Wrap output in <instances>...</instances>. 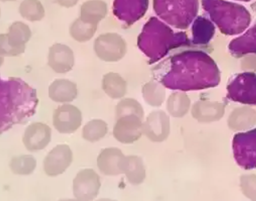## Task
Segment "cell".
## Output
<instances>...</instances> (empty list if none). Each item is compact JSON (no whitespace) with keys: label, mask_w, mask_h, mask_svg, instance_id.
Returning <instances> with one entry per match:
<instances>
[{"label":"cell","mask_w":256,"mask_h":201,"mask_svg":"<svg viewBox=\"0 0 256 201\" xmlns=\"http://www.w3.org/2000/svg\"><path fill=\"white\" fill-rule=\"evenodd\" d=\"M36 90L19 78L1 82V132L23 123L36 112Z\"/></svg>","instance_id":"obj_1"},{"label":"cell","mask_w":256,"mask_h":201,"mask_svg":"<svg viewBox=\"0 0 256 201\" xmlns=\"http://www.w3.org/2000/svg\"><path fill=\"white\" fill-rule=\"evenodd\" d=\"M235 156L240 166L246 170L256 168V128L238 134L234 140Z\"/></svg>","instance_id":"obj_2"},{"label":"cell","mask_w":256,"mask_h":201,"mask_svg":"<svg viewBox=\"0 0 256 201\" xmlns=\"http://www.w3.org/2000/svg\"><path fill=\"white\" fill-rule=\"evenodd\" d=\"M100 186V176L94 170H82L74 180V195L79 200H92L98 197Z\"/></svg>","instance_id":"obj_3"},{"label":"cell","mask_w":256,"mask_h":201,"mask_svg":"<svg viewBox=\"0 0 256 201\" xmlns=\"http://www.w3.org/2000/svg\"><path fill=\"white\" fill-rule=\"evenodd\" d=\"M73 154L68 146L58 145L54 148L44 160V170L49 176H57L63 174L70 166Z\"/></svg>","instance_id":"obj_4"},{"label":"cell","mask_w":256,"mask_h":201,"mask_svg":"<svg viewBox=\"0 0 256 201\" xmlns=\"http://www.w3.org/2000/svg\"><path fill=\"white\" fill-rule=\"evenodd\" d=\"M53 126L62 134H72L82 126V112L72 105L60 106L54 110Z\"/></svg>","instance_id":"obj_5"},{"label":"cell","mask_w":256,"mask_h":201,"mask_svg":"<svg viewBox=\"0 0 256 201\" xmlns=\"http://www.w3.org/2000/svg\"><path fill=\"white\" fill-rule=\"evenodd\" d=\"M52 129L42 123L30 124L25 130L22 142L24 146L30 152L44 150L50 142Z\"/></svg>","instance_id":"obj_6"},{"label":"cell","mask_w":256,"mask_h":201,"mask_svg":"<svg viewBox=\"0 0 256 201\" xmlns=\"http://www.w3.org/2000/svg\"><path fill=\"white\" fill-rule=\"evenodd\" d=\"M124 158L120 150L110 148L102 150L98 158V166L100 172L106 176L120 174V162Z\"/></svg>","instance_id":"obj_7"},{"label":"cell","mask_w":256,"mask_h":201,"mask_svg":"<svg viewBox=\"0 0 256 201\" xmlns=\"http://www.w3.org/2000/svg\"><path fill=\"white\" fill-rule=\"evenodd\" d=\"M49 66L57 73H66L72 68L73 53L66 46H54L50 48Z\"/></svg>","instance_id":"obj_8"},{"label":"cell","mask_w":256,"mask_h":201,"mask_svg":"<svg viewBox=\"0 0 256 201\" xmlns=\"http://www.w3.org/2000/svg\"><path fill=\"white\" fill-rule=\"evenodd\" d=\"M50 98L57 102H69L77 96V86L70 80H54L49 90Z\"/></svg>","instance_id":"obj_9"},{"label":"cell","mask_w":256,"mask_h":201,"mask_svg":"<svg viewBox=\"0 0 256 201\" xmlns=\"http://www.w3.org/2000/svg\"><path fill=\"white\" fill-rule=\"evenodd\" d=\"M117 120L113 129L114 137L122 143L132 142L138 137V124L136 120L128 116H123Z\"/></svg>","instance_id":"obj_10"},{"label":"cell","mask_w":256,"mask_h":201,"mask_svg":"<svg viewBox=\"0 0 256 201\" xmlns=\"http://www.w3.org/2000/svg\"><path fill=\"white\" fill-rule=\"evenodd\" d=\"M239 100L248 104L256 105V74L245 73L238 80Z\"/></svg>","instance_id":"obj_11"},{"label":"cell","mask_w":256,"mask_h":201,"mask_svg":"<svg viewBox=\"0 0 256 201\" xmlns=\"http://www.w3.org/2000/svg\"><path fill=\"white\" fill-rule=\"evenodd\" d=\"M138 0H114L113 12L119 20L130 22L137 20Z\"/></svg>","instance_id":"obj_12"},{"label":"cell","mask_w":256,"mask_h":201,"mask_svg":"<svg viewBox=\"0 0 256 201\" xmlns=\"http://www.w3.org/2000/svg\"><path fill=\"white\" fill-rule=\"evenodd\" d=\"M102 89L110 98H121L126 93V82L118 74L110 72L104 78Z\"/></svg>","instance_id":"obj_13"},{"label":"cell","mask_w":256,"mask_h":201,"mask_svg":"<svg viewBox=\"0 0 256 201\" xmlns=\"http://www.w3.org/2000/svg\"><path fill=\"white\" fill-rule=\"evenodd\" d=\"M108 131V124L101 120H94L88 123L82 130V138L91 142L104 138Z\"/></svg>","instance_id":"obj_14"},{"label":"cell","mask_w":256,"mask_h":201,"mask_svg":"<svg viewBox=\"0 0 256 201\" xmlns=\"http://www.w3.org/2000/svg\"><path fill=\"white\" fill-rule=\"evenodd\" d=\"M36 162L30 154L14 157L12 159L10 168L12 172L18 175H29L34 172Z\"/></svg>","instance_id":"obj_15"},{"label":"cell","mask_w":256,"mask_h":201,"mask_svg":"<svg viewBox=\"0 0 256 201\" xmlns=\"http://www.w3.org/2000/svg\"><path fill=\"white\" fill-rule=\"evenodd\" d=\"M242 50L245 53H256V24L243 38Z\"/></svg>","instance_id":"obj_16"}]
</instances>
